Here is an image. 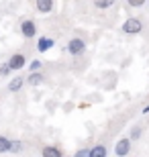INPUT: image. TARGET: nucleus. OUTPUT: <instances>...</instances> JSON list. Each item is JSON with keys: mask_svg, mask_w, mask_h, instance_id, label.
I'll use <instances>...</instances> for the list:
<instances>
[{"mask_svg": "<svg viewBox=\"0 0 149 157\" xmlns=\"http://www.w3.org/2000/svg\"><path fill=\"white\" fill-rule=\"evenodd\" d=\"M10 71H12V67L8 65V61H6V63H0V78H6Z\"/></svg>", "mask_w": 149, "mask_h": 157, "instance_id": "2eb2a0df", "label": "nucleus"}, {"mask_svg": "<svg viewBox=\"0 0 149 157\" xmlns=\"http://www.w3.org/2000/svg\"><path fill=\"white\" fill-rule=\"evenodd\" d=\"M23 141H18V139H14L10 143V153H18V151H23Z\"/></svg>", "mask_w": 149, "mask_h": 157, "instance_id": "4468645a", "label": "nucleus"}, {"mask_svg": "<svg viewBox=\"0 0 149 157\" xmlns=\"http://www.w3.org/2000/svg\"><path fill=\"white\" fill-rule=\"evenodd\" d=\"M139 137H141V128H139V127H135V128L131 131V139H133V141H137Z\"/></svg>", "mask_w": 149, "mask_h": 157, "instance_id": "a211bd4d", "label": "nucleus"}, {"mask_svg": "<svg viewBox=\"0 0 149 157\" xmlns=\"http://www.w3.org/2000/svg\"><path fill=\"white\" fill-rule=\"evenodd\" d=\"M120 31H123V33H127V35H139V33L143 31V23H141L137 17H129L125 23H123Z\"/></svg>", "mask_w": 149, "mask_h": 157, "instance_id": "f03ea898", "label": "nucleus"}, {"mask_svg": "<svg viewBox=\"0 0 149 157\" xmlns=\"http://www.w3.org/2000/svg\"><path fill=\"white\" fill-rule=\"evenodd\" d=\"M145 2H147V0H127V4L133 6V8H141Z\"/></svg>", "mask_w": 149, "mask_h": 157, "instance_id": "f3484780", "label": "nucleus"}, {"mask_svg": "<svg viewBox=\"0 0 149 157\" xmlns=\"http://www.w3.org/2000/svg\"><path fill=\"white\" fill-rule=\"evenodd\" d=\"M41 67H43V63H41L39 59H33V61L29 63V70L31 71H41Z\"/></svg>", "mask_w": 149, "mask_h": 157, "instance_id": "dca6fc26", "label": "nucleus"}, {"mask_svg": "<svg viewBox=\"0 0 149 157\" xmlns=\"http://www.w3.org/2000/svg\"><path fill=\"white\" fill-rule=\"evenodd\" d=\"M8 65H10L12 70H23L25 65H27V57H25L23 53H12L10 57H8Z\"/></svg>", "mask_w": 149, "mask_h": 157, "instance_id": "39448f33", "label": "nucleus"}, {"mask_svg": "<svg viewBox=\"0 0 149 157\" xmlns=\"http://www.w3.org/2000/svg\"><path fill=\"white\" fill-rule=\"evenodd\" d=\"M41 155L43 157H61L63 149H59V147H55V145H47V147L41 149Z\"/></svg>", "mask_w": 149, "mask_h": 157, "instance_id": "6e6552de", "label": "nucleus"}, {"mask_svg": "<svg viewBox=\"0 0 149 157\" xmlns=\"http://www.w3.org/2000/svg\"><path fill=\"white\" fill-rule=\"evenodd\" d=\"M131 143H133V139H131V137L119 139V141H116V145H115V155H119V157L129 155V153H131Z\"/></svg>", "mask_w": 149, "mask_h": 157, "instance_id": "20e7f679", "label": "nucleus"}, {"mask_svg": "<svg viewBox=\"0 0 149 157\" xmlns=\"http://www.w3.org/2000/svg\"><path fill=\"white\" fill-rule=\"evenodd\" d=\"M35 6H37V10L41 14H49L53 10V6H55V0H35Z\"/></svg>", "mask_w": 149, "mask_h": 157, "instance_id": "0eeeda50", "label": "nucleus"}, {"mask_svg": "<svg viewBox=\"0 0 149 157\" xmlns=\"http://www.w3.org/2000/svg\"><path fill=\"white\" fill-rule=\"evenodd\" d=\"M92 2H94V6L100 8V10H106V8H110V6L115 4V0H92Z\"/></svg>", "mask_w": 149, "mask_h": 157, "instance_id": "ddd939ff", "label": "nucleus"}, {"mask_svg": "<svg viewBox=\"0 0 149 157\" xmlns=\"http://www.w3.org/2000/svg\"><path fill=\"white\" fill-rule=\"evenodd\" d=\"M27 82H29V86H41V84L45 82V76H43L41 71H31Z\"/></svg>", "mask_w": 149, "mask_h": 157, "instance_id": "1a4fd4ad", "label": "nucleus"}, {"mask_svg": "<svg viewBox=\"0 0 149 157\" xmlns=\"http://www.w3.org/2000/svg\"><path fill=\"white\" fill-rule=\"evenodd\" d=\"M25 78H12V82H8V92H18L25 86Z\"/></svg>", "mask_w": 149, "mask_h": 157, "instance_id": "9d476101", "label": "nucleus"}, {"mask_svg": "<svg viewBox=\"0 0 149 157\" xmlns=\"http://www.w3.org/2000/svg\"><path fill=\"white\" fill-rule=\"evenodd\" d=\"M53 45H55V41L51 37H39L37 39V51L39 53H47L49 49H53Z\"/></svg>", "mask_w": 149, "mask_h": 157, "instance_id": "423d86ee", "label": "nucleus"}, {"mask_svg": "<svg viewBox=\"0 0 149 157\" xmlns=\"http://www.w3.org/2000/svg\"><path fill=\"white\" fill-rule=\"evenodd\" d=\"M69 55H74V57H82L84 53H86V41L82 39V37H72L68 41V45H65Z\"/></svg>", "mask_w": 149, "mask_h": 157, "instance_id": "f257e3e1", "label": "nucleus"}, {"mask_svg": "<svg viewBox=\"0 0 149 157\" xmlns=\"http://www.w3.org/2000/svg\"><path fill=\"white\" fill-rule=\"evenodd\" d=\"M10 143L12 141L4 135H0V153H10Z\"/></svg>", "mask_w": 149, "mask_h": 157, "instance_id": "9b49d317", "label": "nucleus"}, {"mask_svg": "<svg viewBox=\"0 0 149 157\" xmlns=\"http://www.w3.org/2000/svg\"><path fill=\"white\" fill-rule=\"evenodd\" d=\"M76 157H90V149H78Z\"/></svg>", "mask_w": 149, "mask_h": 157, "instance_id": "6ab92c4d", "label": "nucleus"}, {"mask_svg": "<svg viewBox=\"0 0 149 157\" xmlns=\"http://www.w3.org/2000/svg\"><path fill=\"white\" fill-rule=\"evenodd\" d=\"M21 35H23L25 39H33V37L37 35V25H35V21H31V18L21 21Z\"/></svg>", "mask_w": 149, "mask_h": 157, "instance_id": "7ed1b4c3", "label": "nucleus"}, {"mask_svg": "<svg viewBox=\"0 0 149 157\" xmlns=\"http://www.w3.org/2000/svg\"><path fill=\"white\" fill-rule=\"evenodd\" d=\"M106 155V147L104 145H96L90 149V157H104Z\"/></svg>", "mask_w": 149, "mask_h": 157, "instance_id": "f8f14e48", "label": "nucleus"}]
</instances>
